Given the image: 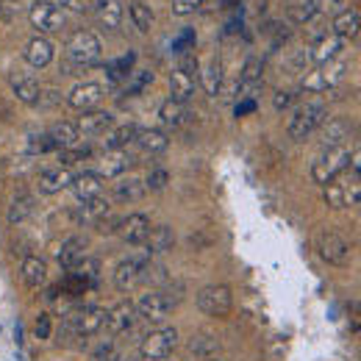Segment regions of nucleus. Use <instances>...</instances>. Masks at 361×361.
<instances>
[{
	"label": "nucleus",
	"instance_id": "17",
	"mask_svg": "<svg viewBox=\"0 0 361 361\" xmlns=\"http://www.w3.org/2000/svg\"><path fill=\"white\" fill-rule=\"evenodd\" d=\"M75 126H78V134L81 136H100L114 126V114L111 111H100V109L81 111V117L75 120Z\"/></svg>",
	"mask_w": 361,
	"mask_h": 361
},
{
	"label": "nucleus",
	"instance_id": "2",
	"mask_svg": "<svg viewBox=\"0 0 361 361\" xmlns=\"http://www.w3.org/2000/svg\"><path fill=\"white\" fill-rule=\"evenodd\" d=\"M328 120V106L322 100H309L303 106H298L289 117V136L295 142H303L312 134H317V128Z\"/></svg>",
	"mask_w": 361,
	"mask_h": 361
},
{
	"label": "nucleus",
	"instance_id": "42",
	"mask_svg": "<svg viewBox=\"0 0 361 361\" xmlns=\"http://www.w3.org/2000/svg\"><path fill=\"white\" fill-rule=\"evenodd\" d=\"M59 289H64L67 295H84L87 289H92V283L81 275V272L70 270L67 275H64V281H61V286Z\"/></svg>",
	"mask_w": 361,
	"mask_h": 361
},
{
	"label": "nucleus",
	"instance_id": "5",
	"mask_svg": "<svg viewBox=\"0 0 361 361\" xmlns=\"http://www.w3.org/2000/svg\"><path fill=\"white\" fill-rule=\"evenodd\" d=\"M67 59L75 64V67H94L97 61H100V53H103V47H100V39L92 34V31H75V34H70V39H67Z\"/></svg>",
	"mask_w": 361,
	"mask_h": 361
},
{
	"label": "nucleus",
	"instance_id": "20",
	"mask_svg": "<svg viewBox=\"0 0 361 361\" xmlns=\"http://www.w3.org/2000/svg\"><path fill=\"white\" fill-rule=\"evenodd\" d=\"M339 53H342V39L334 37V34H322V37L314 39V45L309 47V61H314L317 67H319V64L336 59Z\"/></svg>",
	"mask_w": 361,
	"mask_h": 361
},
{
	"label": "nucleus",
	"instance_id": "49",
	"mask_svg": "<svg viewBox=\"0 0 361 361\" xmlns=\"http://www.w3.org/2000/svg\"><path fill=\"white\" fill-rule=\"evenodd\" d=\"M197 56H195V50H186V53H180L178 59V70H183V73H189V75H197Z\"/></svg>",
	"mask_w": 361,
	"mask_h": 361
},
{
	"label": "nucleus",
	"instance_id": "41",
	"mask_svg": "<svg viewBox=\"0 0 361 361\" xmlns=\"http://www.w3.org/2000/svg\"><path fill=\"white\" fill-rule=\"evenodd\" d=\"M314 14L317 11H314V6H312V0H298V3H289V6H286V17H289L292 23H298V25L309 23Z\"/></svg>",
	"mask_w": 361,
	"mask_h": 361
},
{
	"label": "nucleus",
	"instance_id": "38",
	"mask_svg": "<svg viewBox=\"0 0 361 361\" xmlns=\"http://www.w3.org/2000/svg\"><path fill=\"white\" fill-rule=\"evenodd\" d=\"M217 348H220V339L214 334H197V336L189 339V350L200 359H212L217 353Z\"/></svg>",
	"mask_w": 361,
	"mask_h": 361
},
{
	"label": "nucleus",
	"instance_id": "39",
	"mask_svg": "<svg viewBox=\"0 0 361 361\" xmlns=\"http://www.w3.org/2000/svg\"><path fill=\"white\" fill-rule=\"evenodd\" d=\"M134 61H136V53H126V56H120L117 61H109V64H106V75L117 84V81H123V78H128V75H131Z\"/></svg>",
	"mask_w": 361,
	"mask_h": 361
},
{
	"label": "nucleus",
	"instance_id": "36",
	"mask_svg": "<svg viewBox=\"0 0 361 361\" xmlns=\"http://www.w3.org/2000/svg\"><path fill=\"white\" fill-rule=\"evenodd\" d=\"M128 11H131V20H134V25L139 34H150V31H153V25H156V14H153L150 6H145L142 0H134V3L128 6Z\"/></svg>",
	"mask_w": 361,
	"mask_h": 361
},
{
	"label": "nucleus",
	"instance_id": "43",
	"mask_svg": "<svg viewBox=\"0 0 361 361\" xmlns=\"http://www.w3.org/2000/svg\"><path fill=\"white\" fill-rule=\"evenodd\" d=\"M92 156V147L90 145H84V147H64V150H59V161H61V167H67V164H78V161H84V159H90Z\"/></svg>",
	"mask_w": 361,
	"mask_h": 361
},
{
	"label": "nucleus",
	"instance_id": "13",
	"mask_svg": "<svg viewBox=\"0 0 361 361\" xmlns=\"http://www.w3.org/2000/svg\"><path fill=\"white\" fill-rule=\"evenodd\" d=\"M131 167H134V156L128 153V147H123V150H106L94 173L100 178H123Z\"/></svg>",
	"mask_w": 361,
	"mask_h": 361
},
{
	"label": "nucleus",
	"instance_id": "46",
	"mask_svg": "<svg viewBox=\"0 0 361 361\" xmlns=\"http://www.w3.org/2000/svg\"><path fill=\"white\" fill-rule=\"evenodd\" d=\"M47 3H53V6H59V8H70V11H78V14L90 11L92 6H94V0H47Z\"/></svg>",
	"mask_w": 361,
	"mask_h": 361
},
{
	"label": "nucleus",
	"instance_id": "15",
	"mask_svg": "<svg viewBox=\"0 0 361 361\" xmlns=\"http://www.w3.org/2000/svg\"><path fill=\"white\" fill-rule=\"evenodd\" d=\"M103 94H106V90H103L100 84L87 81V84H78V87H73V90H70L67 103H70L73 109H78V111H92V109H97V106H100Z\"/></svg>",
	"mask_w": 361,
	"mask_h": 361
},
{
	"label": "nucleus",
	"instance_id": "53",
	"mask_svg": "<svg viewBox=\"0 0 361 361\" xmlns=\"http://www.w3.org/2000/svg\"><path fill=\"white\" fill-rule=\"evenodd\" d=\"M50 331H53L50 314H39V317H37V325H34V334H37V339H50Z\"/></svg>",
	"mask_w": 361,
	"mask_h": 361
},
{
	"label": "nucleus",
	"instance_id": "57",
	"mask_svg": "<svg viewBox=\"0 0 361 361\" xmlns=\"http://www.w3.org/2000/svg\"><path fill=\"white\" fill-rule=\"evenodd\" d=\"M120 361H145L139 353H128V356H120Z\"/></svg>",
	"mask_w": 361,
	"mask_h": 361
},
{
	"label": "nucleus",
	"instance_id": "29",
	"mask_svg": "<svg viewBox=\"0 0 361 361\" xmlns=\"http://www.w3.org/2000/svg\"><path fill=\"white\" fill-rule=\"evenodd\" d=\"M197 90V75H189V73H183V70H173L170 73V92H173V100H178V103H186L192 94Z\"/></svg>",
	"mask_w": 361,
	"mask_h": 361
},
{
	"label": "nucleus",
	"instance_id": "47",
	"mask_svg": "<svg viewBox=\"0 0 361 361\" xmlns=\"http://www.w3.org/2000/svg\"><path fill=\"white\" fill-rule=\"evenodd\" d=\"M206 0H173V14L186 17V14H195Z\"/></svg>",
	"mask_w": 361,
	"mask_h": 361
},
{
	"label": "nucleus",
	"instance_id": "32",
	"mask_svg": "<svg viewBox=\"0 0 361 361\" xmlns=\"http://www.w3.org/2000/svg\"><path fill=\"white\" fill-rule=\"evenodd\" d=\"M11 90L14 94L23 100V103H39L42 100V90H39V84L34 81V78H28V75H11Z\"/></svg>",
	"mask_w": 361,
	"mask_h": 361
},
{
	"label": "nucleus",
	"instance_id": "8",
	"mask_svg": "<svg viewBox=\"0 0 361 361\" xmlns=\"http://www.w3.org/2000/svg\"><path fill=\"white\" fill-rule=\"evenodd\" d=\"M314 247H317V253H319V259H322L325 264H334V267H345V264L350 262V256H353L350 242H348L342 233H336V231H322V233H317Z\"/></svg>",
	"mask_w": 361,
	"mask_h": 361
},
{
	"label": "nucleus",
	"instance_id": "26",
	"mask_svg": "<svg viewBox=\"0 0 361 361\" xmlns=\"http://www.w3.org/2000/svg\"><path fill=\"white\" fill-rule=\"evenodd\" d=\"M359 23H361L359 8H342V11L334 17V37H339L342 42H345V39H353V37L359 34Z\"/></svg>",
	"mask_w": 361,
	"mask_h": 361
},
{
	"label": "nucleus",
	"instance_id": "25",
	"mask_svg": "<svg viewBox=\"0 0 361 361\" xmlns=\"http://www.w3.org/2000/svg\"><path fill=\"white\" fill-rule=\"evenodd\" d=\"M70 180H73L70 170L59 164V167H47V170H42V173H39V180H37V186H39L42 195H56V192L67 189Z\"/></svg>",
	"mask_w": 361,
	"mask_h": 361
},
{
	"label": "nucleus",
	"instance_id": "48",
	"mask_svg": "<svg viewBox=\"0 0 361 361\" xmlns=\"http://www.w3.org/2000/svg\"><path fill=\"white\" fill-rule=\"evenodd\" d=\"M120 350H117V345L114 342H106V345H100L97 350H94V361H120Z\"/></svg>",
	"mask_w": 361,
	"mask_h": 361
},
{
	"label": "nucleus",
	"instance_id": "44",
	"mask_svg": "<svg viewBox=\"0 0 361 361\" xmlns=\"http://www.w3.org/2000/svg\"><path fill=\"white\" fill-rule=\"evenodd\" d=\"M150 81H153V73L150 70H131L126 92L128 94H139V92H145V87H150Z\"/></svg>",
	"mask_w": 361,
	"mask_h": 361
},
{
	"label": "nucleus",
	"instance_id": "18",
	"mask_svg": "<svg viewBox=\"0 0 361 361\" xmlns=\"http://www.w3.org/2000/svg\"><path fill=\"white\" fill-rule=\"evenodd\" d=\"M87 247H90V242H87L84 236H70V239L56 250V259H59V264H61L64 270H75V267L87 259Z\"/></svg>",
	"mask_w": 361,
	"mask_h": 361
},
{
	"label": "nucleus",
	"instance_id": "12",
	"mask_svg": "<svg viewBox=\"0 0 361 361\" xmlns=\"http://www.w3.org/2000/svg\"><path fill=\"white\" fill-rule=\"evenodd\" d=\"M139 322V314H136V303L126 300V303H117L111 312H106V331L111 336H120V334H128Z\"/></svg>",
	"mask_w": 361,
	"mask_h": 361
},
{
	"label": "nucleus",
	"instance_id": "1",
	"mask_svg": "<svg viewBox=\"0 0 361 361\" xmlns=\"http://www.w3.org/2000/svg\"><path fill=\"white\" fill-rule=\"evenodd\" d=\"M325 186V206L328 209H353L359 206V197H361V173L359 167L348 164L342 173H336L334 178Z\"/></svg>",
	"mask_w": 361,
	"mask_h": 361
},
{
	"label": "nucleus",
	"instance_id": "21",
	"mask_svg": "<svg viewBox=\"0 0 361 361\" xmlns=\"http://www.w3.org/2000/svg\"><path fill=\"white\" fill-rule=\"evenodd\" d=\"M111 214V203L100 195V197H92V200H84L81 203V209L75 212V220L81 223V226H97L103 217H109Z\"/></svg>",
	"mask_w": 361,
	"mask_h": 361
},
{
	"label": "nucleus",
	"instance_id": "27",
	"mask_svg": "<svg viewBox=\"0 0 361 361\" xmlns=\"http://www.w3.org/2000/svg\"><path fill=\"white\" fill-rule=\"evenodd\" d=\"M145 180L142 178H120L114 183V189H111V200L114 203H134L139 197H145Z\"/></svg>",
	"mask_w": 361,
	"mask_h": 361
},
{
	"label": "nucleus",
	"instance_id": "9",
	"mask_svg": "<svg viewBox=\"0 0 361 361\" xmlns=\"http://www.w3.org/2000/svg\"><path fill=\"white\" fill-rule=\"evenodd\" d=\"M197 309L209 317H228L233 309V292L226 283H212L197 292Z\"/></svg>",
	"mask_w": 361,
	"mask_h": 361
},
{
	"label": "nucleus",
	"instance_id": "7",
	"mask_svg": "<svg viewBox=\"0 0 361 361\" xmlns=\"http://www.w3.org/2000/svg\"><path fill=\"white\" fill-rule=\"evenodd\" d=\"M180 295H170L167 289H156V292H147L139 303H136V314L139 319L156 325V322H164L167 317L173 314V309L178 306Z\"/></svg>",
	"mask_w": 361,
	"mask_h": 361
},
{
	"label": "nucleus",
	"instance_id": "50",
	"mask_svg": "<svg viewBox=\"0 0 361 361\" xmlns=\"http://www.w3.org/2000/svg\"><path fill=\"white\" fill-rule=\"evenodd\" d=\"M292 103H295V92L278 90L275 94H272V106H275V111H286Z\"/></svg>",
	"mask_w": 361,
	"mask_h": 361
},
{
	"label": "nucleus",
	"instance_id": "52",
	"mask_svg": "<svg viewBox=\"0 0 361 361\" xmlns=\"http://www.w3.org/2000/svg\"><path fill=\"white\" fill-rule=\"evenodd\" d=\"M28 150H31V153H47V150H56V147H53L50 136L39 134V136H31V145H28Z\"/></svg>",
	"mask_w": 361,
	"mask_h": 361
},
{
	"label": "nucleus",
	"instance_id": "54",
	"mask_svg": "<svg viewBox=\"0 0 361 361\" xmlns=\"http://www.w3.org/2000/svg\"><path fill=\"white\" fill-rule=\"evenodd\" d=\"M94 228H97L100 233H106V236H109V233H117V228H120V220L109 214V217H103V220H100V223H97Z\"/></svg>",
	"mask_w": 361,
	"mask_h": 361
},
{
	"label": "nucleus",
	"instance_id": "16",
	"mask_svg": "<svg viewBox=\"0 0 361 361\" xmlns=\"http://www.w3.org/2000/svg\"><path fill=\"white\" fill-rule=\"evenodd\" d=\"M117 233H120V239H123L126 245L142 247V242H145L147 233H150V217H147V214H128L126 220H120Z\"/></svg>",
	"mask_w": 361,
	"mask_h": 361
},
{
	"label": "nucleus",
	"instance_id": "11",
	"mask_svg": "<svg viewBox=\"0 0 361 361\" xmlns=\"http://www.w3.org/2000/svg\"><path fill=\"white\" fill-rule=\"evenodd\" d=\"M147 264H150V256H131V259L120 262L117 270H114V283H117V289H120V292H131L139 283H145Z\"/></svg>",
	"mask_w": 361,
	"mask_h": 361
},
{
	"label": "nucleus",
	"instance_id": "40",
	"mask_svg": "<svg viewBox=\"0 0 361 361\" xmlns=\"http://www.w3.org/2000/svg\"><path fill=\"white\" fill-rule=\"evenodd\" d=\"M262 75H264V61L259 56H247L242 75H239V84H256V81H262Z\"/></svg>",
	"mask_w": 361,
	"mask_h": 361
},
{
	"label": "nucleus",
	"instance_id": "37",
	"mask_svg": "<svg viewBox=\"0 0 361 361\" xmlns=\"http://www.w3.org/2000/svg\"><path fill=\"white\" fill-rule=\"evenodd\" d=\"M31 212H34V197L31 195H17L14 197V203L8 206V223L11 226H20V223H25L28 217H31Z\"/></svg>",
	"mask_w": 361,
	"mask_h": 361
},
{
	"label": "nucleus",
	"instance_id": "58",
	"mask_svg": "<svg viewBox=\"0 0 361 361\" xmlns=\"http://www.w3.org/2000/svg\"><path fill=\"white\" fill-rule=\"evenodd\" d=\"M203 361H220V359H203Z\"/></svg>",
	"mask_w": 361,
	"mask_h": 361
},
{
	"label": "nucleus",
	"instance_id": "10",
	"mask_svg": "<svg viewBox=\"0 0 361 361\" xmlns=\"http://www.w3.org/2000/svg\"><path fill=\"white\" fill-rule=\"evenodd\" d=\"M28 17H31V25H34L39 34H56V31H61V28L67 25L64 11H61L59 6H53V3H47V0L34 3L31 11H28Z\"/></svg>",
	"mask_w": 361,
	"mask_h": 361
},
{
	"label": "nucleus",
	"instance_id": "55",
	"mask_svg": "<svg viewBox=\"0 0 361 361\" xmlns=\"http://www.w3.org/2000/svg\"><path fill=\"white\" fill-rule=\"evenodd\" d=\"M173 47H176L178 53H186L189 47H195V34H192V31H183L178 39H176V45Z\"/></svg>",
	"mask_w": 361,
	"mask_h": 361
},
{
	"label": "nucleus",
	"instance_id": "28",
	"mask_svg": "<svg viewBox=\"0 0 361 361\" xmlns=\"http://www.w3.org/2000/svg\"><path fill=\"white\" fill-rule=\"evenodd\" d=\"M47 136H50V142H53V147H56V150L73 147V145H78V139H81L78 126H75L73 120H61V123H56V126L47 131Z\"/></svg>",
	"mask_w": 361,
	"mask_h": 361
},
{
	"label": "nucleus",
	"instance_id": "34",
	"mask_svg": "<svg viewBox=\"0 0 361 361\" xmlns=\"http://www.w3.org/2000/svg\"><path fill=\"white\" fill-rule=\"evenodd\" d=\"M136 131H139V126H134V123H126V126L111 128L106 134V150H123V147H128L136 139Z\"/></svg>",
	"mask_w": 361,
	"mask_h": 361
},
{
	"label": "nucleus",
	"instance_id": "3",
	"mask_svg": "<svg viewBox=\"0 0 361 361\" xmlns=\"http://www.w3.org/2000/svg\"><path fill=\"white\" fill-rule=\"evenodd\" d=\"M348 61L342 59H331L325 64H319L317 70H312L309 75H303V90L306 92H334L345 78H348Z\"/></svg>",
	"mask_w": 361,
	"mask_h": 361
},
{
	"label": "nucleus",
	"instance_id": "51",
	"mask_svg": "<svg viewBox=\"0 0 361 361\" xmlns=\"http://www.w3.org/2000/svg\"><path fill=\"white\" fill-rule=\"evenodd\" d=\"M317 14H334V11H342L345 0H312Z\"/></svg>",
	"mask_w": 361,
	"mask_h": 361
},
{
	"label": "nucleus",
	"instance_id": "35",
	"mask_svg": "<svg viewBox=\"0 0 361 361\" xmlns=\"http://www.w3.org/2000/svg\"><path fill=\"white\" fill-rule=\"evenodd\" d=\"M159 120H161V126L164 128H178L180 123L186 120V106L178 103V100H164L161 103V109H159Z\"/></svg>",
	"mask_w": 361,
	"mask_h": 361
},
{
	"label": "nucleus",
	"instance_id": "24",
	"mask_svg": "<svg viewBox=\"0 0 361 361\" xmlns=\"http://www.w3.org/2000/svg\"><path fill=\"white\" fill-rule=\"evenodd\" d=\"M53 53H56V47H53V42L47 39V37H34L28 45H25V61L31 64V67H37V70H42V67H47L50 61H53Z\"/></svg>",
	"mask_w": 361,
	"mask_h": 361
},
{
	"label": "nucleus",
	"instance_id": "6",
	"mask_svg": "<svg viewBox=\"0 0 361 361\" xmlns=\"http://www.w3.org/2000/svg\"><path fill=\"white\" fill-rule=\"evenodd\" d=\"M176 348H178L176 328H156L139 339V356L145 361H164Z\"/></svg>",
	"mask_w": 361,
	"mask_h": 361
},
{
	"label": "nucleus",
	"instance_id": "23",
	"mask_svg": "<svg viewBox=\"0 0 361 361\" xmlns=\"http://www.w3.org/2000/svg\"><path fill=\"white\" fill-rule=\"evenodd\" d=\"M94 17L106 31H117L123 23V3L120 0H94Z\"/></svg>",
	"mask_w": 361,
	"mask_h": 361
},
{
	"label": "nucleus",
	"instance_id": "56",
	"mask_svg": "<svg viewBox=\"0 0 361 361\" xmlns=\"http://www.w3.org/2000/svg\"><path fill=\"white\" fill-rule=\"evenodd\" d=\"M250 111H256V100H253V97L236 103V117H245V114H250Z\"/></svg>",
	"mask_w": 361,
	"mask_h": 361
},
{
	"label": "nucleus",
	"instance_id": "4",
	"mask_svg": "<svg viewBox=\"0 0 361 361\" xmlns=\"http://www.w3.org/2000/svg\"><path fill=\"white\" fill-rule=\"evenodd\" d=\"M350 156H353L350 145L322 147L319 156L314 159V164H312V178H314L317 183H328L336 173H342V170L350 164Z\"/></svg>",
	"mask_w": 361,
	"mask_h": 361
},
{
	"label": "nucleus",
	"instance_id": "14",
	"mask_svg": "<svg viewBox=\"0 0 361 361\" xmlns=\"http://www.w3.org/2000/svg\"><path fill=\"white\" fill-rule=\"evenodd\" d=\"M317 131H319V145L322 147H336V145H348V139L353 136V123L345 120V117H331Z\"/></svg>",
	"mask_w": 361,
	"mask_h": 361
},
{
	"label": "nucleus",
	"instance_id": "45",
	"mask_svg": "<svg viewBox=\"0 0 361 361\" xmlns=\"http://www.w3.org/2000/svg\"><path fill=\"white\" fill-rule=\"evenodd\" d=\"M167 180H170V173H167L164 167H156V170H150V173H147V178H145V189H150V192H161V189L167 186Z\"/></svg>",
	"mask_w": 361,
	"mask_h": 361
},
{
	"label": "nucleus",
	"instance_id": "19",
	"mask_svg": "<svg viewBox=\"0 0 361 361\" xmlns=\"http://www.w3.org/2000/svg\"><path fill=\"white\" fill-rule=\"evenodd\" d=\"M70 189H73L75 197L84 203V200H92V197H100V195H103V178H100L94 170H87V173H81V176H73Z\"/></svg>",
	"mask_w": 361,
	"mask_h": 361
},
{
	"label": "nucleus",
	"instance_id": "22",
	"mask_svg": "<svg viewBox=\"0 0 361 361\" xmlns=\"http://www.w3.org/2000/svg\"><path fill=\"white\" fill-rule=\"evenodd\" d=\"M173 245H176V233H173V228L170 226H153L150 228V233H147V239L142 242V247H145L147 256L167 253Z\"/></svg>",
	"mask_w": 361,
	"mask_h": 361
},
{
	"label": "nucleus",
	"instance_id": "31",
	"mask_svg": "<svg viewBox=\"0 0 361 361\" xmlns=\"http://www.w3.org/2000/svg\"><path fill=\"white\" fill-rule=\"evenodd\" d=\"M223 81H226V75H223V61H220V59H209L206 67L200 70V84H203V90L209 92V94H217L220 87H223Z\"/></svg>",
	"mask_w": 361,
	"mask_h": 361
},
{
	"label": "nucleus",
	"instance_id": "30",
	"mask_svg": "<svg viewBox=\"0 0 361 361\" xmlns=\"http://www.w3.org/2000/svg\"><path fill=\"white\" fill-rule=\"evenodd\" d=\"M134 142L139 145V150H145V153H164L167 145H170V136L164 134V131H159V128H139Z\"/></svg>",
	"mask_w": 361,
	"mask_h": 361
},
{
	"label": "nucleus",
	"instance_id": "33",
	"mask_svg": "<svg viewBox=\"0 0 361 361\" xmlns=\"http://www.w3.org/2000/svg\"><path fill=\"white\" fill-rule=\"evenodd\" d=\"M47 278V264L39 256H25L23 262V281L31 286V289H39Z\"/></svg>",
	"mask_w": 361,
	"mask_h": 361
}]
</instances>
